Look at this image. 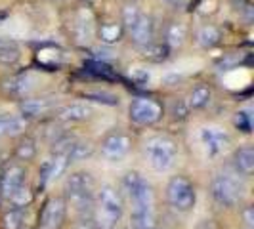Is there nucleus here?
Segmentation results:
<instances>
[{
    "label": "nucleus",
    "instance_id": "39448f33",
    "mask_svg": "<svg viewBox=\"0 0 254 229\" xmlns=\"http://www.w3.org/2000/svg\"><path fill=\"white\" fill-rule=\"evenodd\" d=\"M96 206H98V214H96L98 229H113V226L123 216V208H125L119 191L111 185H102L96 197Z\"/></svg>",
    "mask_w": 254,
    "mask_h": 229
},
{
    "label": "nucleus",
    "instance_id": "72a5a7b5",
    "mask_svg": "<svg viewBox=\"0 0 254 229\" xmlns=\"http://www.w3.org/2000/svg\"><path fill=\"white\" fill-rule=\"evenodd\" d=\"M86 67H88L94 75L103 76V78H113V71H111V67H109V65L100 63V61H90Z\"/></svg>",
    "mask_w": 254,
    "mask_h": 229
},
{
    "label": "nucleus",
    "instance_id": "423d86ee",
    "mask_svg": "<svg viewBox=\"0 0 254 229\" xmlns=\"http://www.w3.org/2000/svg\"><path fill=\"white\" fill-rule=\"evenodd\" d=\"M166 201L178 212H190L197 201V191L186 176H174L166 183Z\"/></svg>",
    "mask_w": 254,
    "mask_h": 229
},
{
    "label": "nucleus",
    "instance_id": "bb28decb",
    "mask_svg": "<svg viewBox=\"0 0 254 229\" xmlns=\"http://www.w3.org/2000/svg\"><path fill=\"white\" fill-rule=\"evenodd\" d=\"M145 179L141 178L138 172H128V174H125L123 176V181H121V187H123V193L127 195L128 199L136 193V191L140 189V185L143 183Z\"/></svg>",
    "mask_w": 254,
    "mask_h": 229
},
{
    "label": "nucleus",
    "instance_id": "6ab92c4d",
    "mask_svg": "<svg viewBox=\"0 0 254 229\" xmlns=\"http://www.w3.org/2000/svg\"><path fill=\"white\" fill-rule=\"evenodd\" d=\"M21 59V50L13 40H0V63L15 65Z\"/></svg>",
    "mask_w": 254,
    "mask_h": 229
},
{
    "label": "nucleus",
    "instance_id": "4c0bfd02",
    "mask_svg": "<svg viewBox=\"0 0 254 229\" xmlns=\"http://www.w3.org/2000/svg\"><path fill=\"white\" fill-rule=\"evenodd\" d=\"M168 4H172V6H182L184 4V0H165Z\"/></svg>",
    "mask_w": 254,
    "mask_h": 229
},
{
    "label": "nucleus",
    "instance_id": "cd10ccee",
    "mask_svg": "<svg viewBox=\"0 0 254 229\" xmlns=\"http://www.w3.org/2000/svg\"><path fill=\"white\" fill-rule=\"evenodd\" d=\"M8 199H10V203H12L13 206L23 208V206H27V204H31V201H33V193H31V189L25 187V183H23V185H19L17 189L13 191Z\"/></svg>",
    "mask_w": 254,
    "mask_h": 229
},
{
    "label": "nucleus",
    "instance_id": "f3484780",
    "mask_svg": "<svg viewBox=\"0 0 254 229\" xmlns=\"http://www.w3.org/2000/svg\"><path fill=\"white\" fill-rule=\"evenodd\" d=\"M212 100V92L210 88L206 86V84H197V86H193L190 92V96H188V107L193 109V111H199V109H204L208 103Z\"/></svg>",
    "mask_w": 254,
    "mask_h": 229
},
{
    "label": "nucleus",
    "instance_id": "58836bf2",
    "mask_svg": "<svg viewBox=\"0 0 254 229\" xmlns=\"http://www.w3.org/2000/svg\"><path fill=\"white\" fill-rule=\"evenodd\" d=\"M2 201H4V193H2V185H0V204H2Z\"/></svg>",
    "mask_w": 254,
    "mask_h": 229
},
{
    "label": "nucleus",
    "instance_id": "0eeeda50",
    "mask_svg": "<svg viewBox=\"0 0 254 229\" xmlns=\"http://www.w3.org/2000/svg\"><path fill=\"white\" fill-rule=\"evenodd\" d=\"M210 195L218 206L231 208L241 201L243 185L239 183V179H235L229 174H218L210 181Z\"/></svg>",
    "mask_w": 254,
    "mask_h": 229
},
{
    "label": "nucleus",
    "instance_id": "2eb2a0df",
    "mask_svg": "<svg viewBox=\"0 0 254 229\" xmlns=\"http://www.w3.org/2000/svg\"><path fill=\"white\" fill-rule=\"evenodd\" d=\"M54 109V102L48 98H37V100H25L19 103V111L23 118H33V116H42Z\"/></svg>",
    "mask_w": 254,
    "mask_h": 229
},
{
    "label": "nucleus",
    "instance_id": "c9c22d12",
    "mask_svg": "<svg viewBox=\"0 0 254 229\" xmlns=\"http://www.w3.org/2000/svg\"><path fill=\"white\" fill-rule=\"evenodd\" d=\"M241 216H243V222L247 224V228L253 229L254 228V208L249 204V206H245L241 210Z\"/></svg>",
    "mask_w": 254,
    "mask_h": 229
},
{
    "label": "nucleus",
    "instance_id": "ddd939ff",
    "mask_svg": "<svg viewBox=\"0 0 254 229\" xmlns=\"http://www.w3.org/2000/svg\"><path fill=\"white\" fill-rule=\"evenodd\" d=\"M92 116V109L86 103H67L56 109V118L64 122H82Z\"/></svg>",
    "mask_w": 254,
    "mask_h": 229
},
{
    "label": "nucleus",
    "instance_id": "f8f14e48",
    "mask_svg": "<svg viewBox=\"0 0 254 229\" xmlns=\"http://www.w3.org/2000/svg\"><path fill=\"white\" fill-rule=\"evenodd\" d=\"M27 179V168L19 163H12L4 168L2 176H0V185H2V193L8 199L13 191L19 185H23Z\"/></svg>",
    "mask_w": 254,
    "mask_h": 229
},
{
    "label": "nucleus",
    "instance_id": "e433bc0d",
    "mask_svg": "<svg viewBox=\"0 0 254 229\" xmlns=\"http://www.w3.org/2000/svg\"><path fill=\"white\" fill-rule=\"evenodd\" d=\"M76 229H98V226H96V222H92V220H82Z\"/></svg>",
    "mask_w": 254,
    "mask_h": 229
},
{
    "label": "nucleus",
    "instance_id": "4468645a",
    "mask_svg": "<svg viewBox=\"0 0 254 229\" xmlns=\"http://www.w3.org/2000/svg\"><path fill=\"white\" fill-rule=\"evenodd\" d=\"M27 128V118L17 114H0V138H13L23 134Z\"/></svg>",
    "mask_w": 254,
    "mask_h": 229
},
{
    "label": "nucleus",
    "instance_id": "473e14b6",
    "mask_svg": "<svg viewBox=\"0 0 254 229\" xmlns=\"http://www.w3.org/2000/svg\"><path fill=\"white\" fill-rule=\"evenodd\" d=\"M235 126L239 128L241 132L245 134H251V130H253V122H251V114L247 113V111H239V113L235 114Z\"/></svg>",
    "mask_w": 254,
    "mask_h": 229
},
{
    "label": "nucleus",
    "instance_id": "b1692460",
    "mask_svg": "<svg viewBox=\"0 0 254 229\" xmlns=\"http://www.w3.org/2000/svg\"><path fill=\"white\" fill-rule=\"evenodd\" d=\"M23 222H25L23 208L13 206V208H10V210L4 212V216H2V228L4 229H21L23 228Z\"/></svg>",
    "mask_w": 254,
    "mask_h": 229
},
{
    "label": "nucleus",
    "instance_id": "a211bd4d",
    "mask_svg": "<svg viewBox=\"0 0 254 229\" xmlns=\"http://www.w3.org/2000/svg\"><path fill=\"white\" fill-rule=\"evenodd\" d=\"M123 37H125L123 23L107 21V23L100 25V38H102V42H105V44H117Z\"/></svg>",
    "mask_w": 254,
    "mask_h": 229
},
{
    "label": "nucleus",
    "instance_id": "f704fd0d",
    "mask_svg": "<svg viewBox=\"0 0 254 229\" xmlns=\"http://www.w3.org/2000/svg\"><path fill=\"white\" fill-rule=\"evenodd\" d=\"M48 179H50V161H46L44 165L40 166V172H38V187L42 189Z\"/></svg>",
    "mask_w": 254,
    "mask_h": 229
},
{
    "label": "nucleus",
    "instance_id": "412c9836",
    "mask_svg": "<svg viewBox=\"0 0 254 229\" xmlns=\"http://www.w3.org/2000/svg\"><path fill=\"white\" fill-rule=\"evenodd\" d=\"M220 38H222V33H220V29L214 25H204L197 31V42H199V46H203V48H212V46H216L218 42H220Z\"/></svg>",
    "mask_w": 254,
    "mask_h": 229
},
{
    "label": "nucleus",
    "instance_id": "20e7f679",
    "mask_svg": "<svg viewBox=\"0 0 254 229\" xmlns=\"http://www.w3.org/2000/svg\"><path fill=\"white\" fill-rule=\"evenodd\" d=\"M145 157L153 170L168 172L178 157V143L170 136H153L145 141Z\"/></svg>",
    "mask_w": 254,
    "mask_h": 229
},
{
    "label": "nucleus",
    "instance_id": "a878e982",
    "mask_svg": "<svg viewBox=\"0 0 254 229\" xmlns=\"http://www.w3.org/2000/svg\"><path fill=\"white\" fill-rule=\"evenodd\" d=\"M69 155L67 153H54V159H50V179H58L69 166Z\"/></svg>",
    "mask_w": 254,
    "mask_h": 229
},
{
    "label": "nucleus",
    "instance_id": "c85d7f7f",
    "mask_svg": "<svg viewBox=\"0 0 254 229\" xmlns=\"http://www.w3.org/2000/svg\"><path fill=\"white\" fill-rule=\"evenodd\" d=\"M186 38V27L182 23H170L166 29V44L168 46H180Z\"/></svg>",
    "mask_w": 254,
    "mask_h": 229
},
{
    "label": "nucleus",
    "instance_id": "1a4fd4ad",
    "mask_svg": "<svg viewBox=\"0 0 254 229\" xmlns=\"http://www.w3.org/2000/svg\"><path fill=\"white\" fill-rule=\"evenodd\" d=\"M67 216V201L64 197L48 199L38 216V229H62Z\"/></svg>",
    "mask_w": 254,
    "mask_h": 229
},
{
    "label": "nucleus",
    "instance_id": "9b49d317",
    "mask_svg": "<svg viewBox=\"0 0 254 229\" xmlns=\"http://www.w3.org/2000/svg\"><path fill=\"white\" fill-rule=\"evenodd\" d=\"M199 138H201V143L210 157L220 155L224 149H228L229 143H231L228 132H224L222 128H201Z\"/></svg>",
    "mask_w": 254,
    "mask_h": 229
},
{
    "label": "nucleus",
    "instance_id": "9d476101",
    "mask_svg": "<svg viewBox=\"0 0 254 229\" xmlns=\"http://www.w3.org/2000/svg\"><path fill=\"white\" fill-rule=\"evenodd\" d=\"M130 149H132V138L125 132L113 130L102 140V155L107 161H113V163L123 161L130 153Z\"/></svg>",
    "mask_w": 254,
    "mask_h": 229
},
{
    "label": "nucleus",
    "instance_id": "393cba45",
    "mask_svg": "<svg viewBox=\"0 0 254 229\" xmlns=\"http://www.w3.org/2000/svg\"><path fill=\"white\" fill-rule=\"evenodd\" d=\"M168 44H157V42H151L147 46H143V57L149 59V61H165L168 57Z\"/></svg>",
    "mask_w": 254,
    "mask_h": 229
},
{
    "label": "nucleus",
    "instance_id": "7c9ffc66",
    "mask_svg": "<svg viewBox=\"0 0 254 229\" xmlns=\"http://www.w3.org/2000/svg\"><path fill=\"white\" fill-rule=\"evenodd\" d=\"M170 114H172V118H176V120H184V118H188V114H190V107H188V103L186 100H172L170 102Z\"/></svg>",
    "mask_w": 254,
    "mask_h": 229
},
{
    "label": "nucleus",
    "instance_id": "aec40b11",
    "mask_svg": "<svg viewBox=\"0 0 254 229\" xmlns=\"http://www.w3.org/2000/svg\"><path fill=\"white\" fill-rule=\"evenodd\" d=\"M37 141L33 140L31 136H23L21 140L17 141V145H15V159H19V161H33L35 157H37Z\"/></svg>",
    "mask_w": 254,
    "mask_h": 229
},
{
    "label": "nucleus",
    "instance_id": "c756f323",
    "mask_svg": "<svg viewBox=\"0 0 254 229\" xmlns=\"http://www.w3.org/2000/svg\"><path fill=\"white\" fill-rule=\"evenodd\" d=\"M75 35L80 40H88V37L92 35V21L90 17L86 19V13H78L75 23Z\"/></svg>",
    "mask_w": 254,
    "mask_h": 229
},
{
    "label": "nucleus",
    "instance_id": "7ed1b4c3",
    "mask_svg": "<svg viewBox=\"0 0 254 229\" xmlns=\"http://www.w3.org/2000/svg\"><path fill=\"white\" fill-rule=\"evenodd\" d=\"M123 29L128 37L132 38L134 44L140 48L147 46L153 42L155 37V27L149 15L141 12L138 6H127L123 10Z\"/></svg>",
    "mask_w": 254,
    "mask_h": 229
},
{
    "label": "nucleus",
    "instance_id": "4be33fe9",
    "mask_svg": "<svg viewBox=\"0 0 254 229\" xmlns=\"http://www.w3.org/2000/svg\"><path fill=\"white\" fill-rule=\"evenodd\" d=\"M67 155H69V161H71V163H73V161H86V159H90V157L94 155V145H92V141L75 140Z\"/></svg>",
    "mask_w": 254,
    "mask_h": 229
},
{
    "label": "nucleus",
    "instance_id": "6e6552de",
    "mask_svg": "<svg viewBox=\"0 0 254 229\" xmlns=\"http://www.w3.org/2000/svg\"><path fill=\"white\" fill-rule=\"evenodd\" d=\"M128 114L138 126H153L163 118V105L151 98H136L128 107Z\"/></svg>",
    "mask_w": 254,
    "mask_h": 229
},
{
    "label": "nucleus",
    "instance_id": "f257e3e1",
    "mask_svg": "<svg viewBox=\"0 0 254 229\" xmlns=\"http://www.w3.org/2000/svg\"><path fill=\"white\" fill-rule=\"evenodd\" d=\"M132 214H130V228L132 229H159L157 214H155V193L153 187L143 181L140 189L130 197Z\"/></svg>",
    "mask_w": 254,
    "mask_h": 229
},
{
    "label": "nucleus",
    "instance_id": "f03ea898",
    "mask_svg": "<svg viewBox=\"0 0 254 229\" xmlns=\"http://www.w3.org/2000/svg\"><path fill=\"white\" fill-rule=\"evenodd\" d=\"M94 189L96 181L88 172H75L65 181V201L80 212H90L94 208Z\"/></svg>",
    "mask_w": 254,
    "mask_h": 229
},
{
    "label": "nucleus",
    "instance_id": "2f4dec72",
    "mask_svg": "<svg viewBox=\"0 0 254 229\" xmlns=\"http://www.w3.org/2000/svg\"><path fill=\"white\" fill-rule=\"evenodd\" d=\"M86 100H92V102L98 103H105V105H119V98L113 96V94H105V92H94V94H84Z\"/></svg>",
    "mask_w": 254,
    "mask_h": 229
},
{
    "label": "nucleus",
    "instance_id": "dca6fc26",
    "mask_svg": "<svg viewBox=\"0 0 254 229\" xmlns=\"http://www.w3.org/2000/svg\"><path fill=\"white\" fill-rule=\"evenodd\" d=\"M233 161H235V168L243 176H251L254 172V147L253 145L239 147L233 155Z\"/></svg>",
    "mask_w": 254,
    "mask_h": 229
},
{
    "label": "nucleus",
    "instance_id": "5701e85b",
    "mask_svg": "<svg viewBox=\"0 0 254 229\" xmlns=\"http://www.w3.org/2000/svg\"><path fill=\"white\" fill-rule=\"evenodd\" d=\"M4 88H6L8 94H12V96H23L31 88V78H29V75L12 76L10 80H6Z\"/></svg>",
    "mask_w": 254,
    "mask_h": 229
}]
</instances>
